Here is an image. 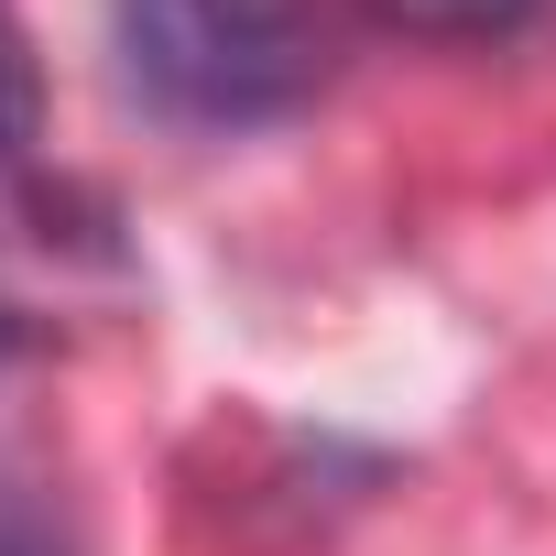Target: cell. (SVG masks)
<instances>
[{"label":"cell","instance_id":"277c9868","mask_svg":"<svg viewBox=\"0 0 556 556\" xmlns=\"http://www.w3.org/2000/svg\"><path fill=\"white\" fill-rule=\"evenodd\" d=\"M34 142H45V66L12 23V0H0V164H23Z\"/></svg>","mask_w":556,"mask_h":556},{"label":"cell","instance_id":"7a4b0ae2","mask_svg":"<svg viewBox=\"0 0 556 556\" xmlns=\"http://www.w3.org/2000/svg\"><path fill=\"white\" fill-rule=\"evenodd\" d=\"M0 556H88L66 491H55L23 447H0Z\"/></svg>","mask_w":556,"mask_h":556},{"label":"cell","instance_id":"3957f363","mask_svg":"<svg viewBox=\"0 0 556 556\" xmlns=\"http://www.w3.org/2000/svg\"><path fill=\"white\" fill-rule=\"evenodd\" d=\"M404 34H437V45H513L545 23V0H382Z\"/></svg>","mask_w":556,"mask_h":556},{"label":"cell","instance_id":"6da1fadb","mask_svg":"<svg viewBox=\"0 0 556 556\" xmlns=\"http://www.w3.org/2000/svg\"><path fill=\"white\" fill-rule=\"evenodd\" d=\"M110 55L164 131L240 142L328 88L339 12L328 0H110Z\"/></svg>","mask_w":556,"mask_h":556}]
</instances>
